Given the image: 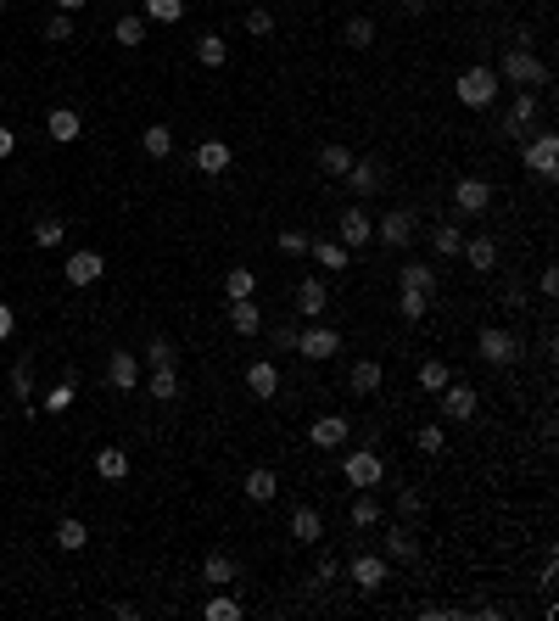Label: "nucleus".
Listing matches in <instances>:
<instances>
[{
  "instance_id": "1",
  "label": "nucleus",
  "mask_w": 559,
  "mask_h": 621,
  "mask_svg": "<svg viewBox=\"0 0 559 621\" xmlns=\"http://www.w3.org/2000/svg\"><path fill=\"white\" fill-rule=\"evenodd\" d=\"M492 73H498V84H515V90H548V79H554L548 62H543L532 45H509L504 62H498Z\"/></svg>"
},
{
  "instance_id": "2",
  "label": "nucleus",
  "mask_w": 559,
  "mask_h": 621,
  "mask_svg": "<svg viewBox=\"0 0 559 621\" xmlns=\"http://www.w3.org/2000/svg\"><path fill=\"white\" fill-rule=\"evenodd\" d=\"M498 73H492V68H465V73H458L453 79V95H458V107H470V112H481V107H492V102H498Z\"/></svg>"
},
{
  "instance_id": "3",
  "label": "nucleus",
  "mask_w": 559,
  "mask_h": 621,
  "mask_svg": "<svg viewBox=\"0 0 559 621\" xmlns=\"http://www.w3.org/2000/svg\"><path fill=\"white\" fill-rule=\"evenodd\" d=\"M476 353H481V364L504 370V364H515V358H520V336L504 331V325H487V331L476 336Z\"/></svg>"
},
{
  "instance_id": "4",
  "label": "nucleus",
  "mask_w": 559,
  "mask_h": 621,
  "mask_svg": "<svg viewBox=\"0 0 559 621\" xmlns=\"http://www.w3.org/2000/svg\"><path fill=\"white\" fill-rule=\"evenodd\" d=\"M342 476H347V487H381V476H386V460H381L375 448H347Z\"/></svg>"
},
{
  "instance_id": "5",
  "label": "nucleus",
  "mask_w": 559,
  "mask_h": 621,
  "mask_svg": "<svg viewBox=\"0 0 559 621\" xmlns=\"http://www.w3.org/2000/svg\"><path fill=\"white\" fill-rule=\"evenodd\" d=\"M386 577H391V560H386V554H352V560H347V582L358 587V594H375V587H386Z\"/></svg>"
},
{
  "instance_id": "6",
  "label": "nucleus",
  "mask_w": 559,
  "mask_h": 621,
  "mask_svg": "<svg viewBox=\"0 0 559 621\" xmlns=\"http://www.w3.org/2000/svg\"><path fill=\"white\" fill-rule=\"evenodd\" d=\"M520 162H525L537 180H554V174H559V135H532V141L520 146Z\"/></svg>"
},
{
  "instance_id": "7",
  "label": "nucleus",
  "mask_w": 559,
  "mask_h": 621,
  "mask_svg": "<svg viewBox=\"0 0 559 621\" xmlns=\"http://www.w3.org/2000/svg\"><path fill=\"white\" fill-rule=\"evenodd\" d=\"M297 353L308 358V364H324V358L342 353V331H331V325H308V331H297Z\"/></svg>"
},
{
  "instance_id": "8",
  "label": "nucleus",
  "mask_w": 559,
  "mask_h": 621,
  "mask_svg": "<svg viewBox=\"0 0 559 621\" xmlns=\"http://www.w3.org/2000/svg\"><path fill=\"white\" fill-rule=\"evenodd\" d=\"M537 112H543V102H537V90H515V102H509V112H504V123H498V135H525V129L537 123Z\"/></svg>"
},
{
  "instance_id": "9",
  "label": "nucleus",
  "mask_w": 559,
  "mask_h": 621,
  "mask_svg": "<svg viewBox=\"0 0 559 621\" xmlns=\"http://www.w3.org/2000/svg\"><path fill=\"white\" fill-rule=\"evenodd\" d=\"M414 230H419V218H414L409 208H391L386 218H375V236H381L386 247H409V241H414Z\"/></svg>"
},
{
  "instance_id": "10",
  "label": "nucleus",
  "mask_w": 559,
  "mask_h": 621,
  "mask_svg": "<svg viewBox=\"0 0 559 621\" xmlns=\"http://www.w3.org/2000/svg\"><path fill=\"white\" fill-rule=\"evenodd\" d=\"M437 409H442V420H476V392L465 381H448L437 392Z\"/></svg>"
},
{
  "instance_id": "11",
  "label": "nucleus",
  "mask_w": 559,
  "mask_h": 621,
  "mask_svg": "<svg viewBox=\"0 0 559 621\" xmlns=\"http://www.w3.org/2000/svg\"><path fill=\"white\" fill-rule=\"evenodd\" d=\"M347 437H352L347 414H319L308 426V448H347Z\"/></svg>"
},
{
  "instance_id": "12",
  "label": "nucleus",
  "mask_w": 559,
  "mask_h": 621,
  "mask_svg": "<svg viewBox=\"0 0 559 621\" xmlns=\"http://www.w3.org/2000/svg\"><path fill=\"white\" fill-rule=\"evenodd\" d=\"M453 208L465 213V218L487 213V208H492V185H487V180H458V185H453Z\"/></svg>"
},
{
  "instance_id": "13",
  "label": "nucleus",
  "mask_w": 559,
  "mask_h": 621,
  "mask_svg": "<svg viewBox=\"0 0 559 621\" xmlns=\"http://www.w3.org/2000/svg\"><path fill=\"white\" fill-rule=\"evenodd\" d=\"M246 392L257 403H269L275 392H280V370H275V358H252L246 364Z\"/></svg>"
},
{
  "instance_id": "14",
  "label": "nucleus",
  "mask_w": 559,
  "mask_h": 621,
  "mask_svg": "<svg viewBox=\"0 0 559 621\" xmlns=\"http://www.w3.org/2000/svg\"><path fill=\"white\" fill-rule=\"evenodd\" d=\"M336 230H342V247L352 252V247H370V241H375V218H370L364 208H347Z\"/></svg>"
},
{
  "instance_id": "15",
  "label": "nucleus",
  "mask_w": 559,
  "mask_h": 621,
  "mask_svg": "<svg viewBox=\"0 0 559 621\" xmlns=\"http://www.w3.org/2000/svg\"><path fill=\"white\" fill-rule=\"evenodd\" d=\"M62 275H68V286H95L107 275V257L101 252H73L68 264H62Z\"/></svg>"
},
{
  "instance_id": "16",
  "label": "nucleus",
  "mask_w": 559,
  "mask_h": 621,
  "mask_svg": "<svg viewBox=\"0 0 559 621\" xmlns=\"http://www.w3.org/2000/svg\"><path fill=\"white\" fill-rule=\"evenodd\" d=\"M381 381H386L381 358H352V370H347V386L358 392V398H375V392H381Z\"/></svg>"
},
{
  "instance_id": "17",
  "label": "nucleus",
  "mask_w": 559,
  "mask_h": 621,
  "mask_svg": "<svg viewBox=\"0 0 559 621\" xmlns=\"http://www.w3.org/2000/svg\"><path fill=\"white\" fill-rule=\"evenodd\" d=\"M140 375H146V370H140V358H135V353H112V358H107V386L135 392V386H140Z\"/></svg>"
},
{
  "instance_id": "18",
  "label": "nucleus",
  "mask_w": 559,
  "mask_h": 621,
  "mask_svg": "<svg viewBox=\"0 0 559 621\" xmlns=\"http://www.w3.org/2000/svg\"><path fill=\"white\" fill-rule=\"evenodd\" d=\"M291 538H297L303 548H319V543H324V520H319V509H313V504L291 509Z\"/></svg>"
},
{
  "instance_id": "19",
  "label": "nucleus",
  "mask_w": 559,
  "mask_h": 621,
  "mask_svg": "<svg viewBox=\"0 0 559 621\" xmlns=\"http://www.w3.org/2000/svg\"><path fill=\"white\" fill-rule=\"evenodd\" d=\"M324 308H331V291H324V280H319V275H303V286H297V314H303V319H319Z\"/></svg>"
},
{
  "instance_id": "20",
  "label": "nucleus",
  "mask_w": 559,
  "mask_h": 621,
  "mask_svg": "<svg viewBox=\"0 0 559 621\" xmlns=\"http://www.w3.org/2000/svg\"><path fill=\"white\" fill-rule=\"evenodd\" d=\"M45 135H51L56 146H73V141L84 135V118H79L73 107H56V112L45 118Z\"/></svg>"
},
{
  "instance_id": "21",
  "label": "nucleus",
  "mask_w": 559,
  "mask_h": 621,
  "mask_svg": "<svg viewBox=\"0 0 559 621\" xmlns=\"http://www.w3.org/2000/svg\"><path fill=\"white\" fill-rule=\"evenodd\" d=\"M229 162H236V151H229V141H218V135L196 146V169H202V174H213V180L229 169Z\"/></svg>"
},
{
  "instance_id": "22",
  "label": "nucleus",
  "mask_w": 559,
  "mask_h": 621,
  "mask_svg": "<svg viewBox=\"0 0 559 621\" xmlns=\"http://www.w3.org/2000/svg\"><path fill=\"white\" fill-rule=\"evenodd\" d=\"M241 493H246L252 504H275V493H280V476H275L269 465H257V471H246V481H241Z\"/></svg>"
},
{
  "instance_id": "23",
  "label": "nucleus",
  "mask_w": 559,
  "mask_h": 621,
  "mask_svg": "<svg viewBox=\"0 0 559 621\" xmlns=\"http://www.w3.org/2000/svg\"><path fill=\"white\" fill-rule=\"evenodd\" d=\"M352 527H381V520H386V509H381V499L370 493V487H352Z\"/></svg>"
},
{
  "instance_id": "24",
  "label": "nucleus",
  "mask_w": 559,
  "mask_h": 621,
  "mask_svg": "<svg viewBox=\"0 0 559 621\" xmlns=\"http://www.w3.org/2000/svg\"><path fill=\"white\" fill-rule=\"evenodd\" d=\"M386 560H419V538L409 520H398V527L386 532Z\"/></svg>"
},
{
  "instance_id": "25",
  "label": "nucleus",
  "mask_w": 559,
  "mask_h": 621,
  "mask_svg": "<svg viewBox=\"0 0 559 621\" xmlns=\"http://www.w3.org/2000/svg\"><path fill=\"white\" fill-rule=\"evenodd\" d=\"M229 325H236V336H257V331H263L257 297H236V303H229Z\"/></svg>"
},
{
  "instance_id": "26",
  "label": "nucleus",
  "mask_w": 559,
  "mask_h": 621,
  "mask_svg": "<svg viewBox=\"0 0 559 621\" xmlns=\"http://www.w3.org/2000/svg\"><path fill=\"white\" fill-rule=\"evenodd\" d=\"M146 392H151L157 403H174V398H179V370H174V364H157V370L146 375Z\"/></svg>"
},
{
  "instance_id": "27",
  "label": "nucleus",
  "mask_w": 559,
  "mask_h": 621,
  "mask_svg": "<svg viewBox=\"0 0 559 621\" xmlns=\"http://www.w3.org/2000/svg\"><path fill=\"white\" fill-rule=\"evenodd\" d=\"M458 252H465L470 257V269H498V241H492V236H476V241H465V247H458Z\"/></svg>"
},
{
  "instance_id": "28",
  "label": "nucleus",
  "mask_w": 559,
  "mask_h": 621,
  "mask_svg": "<svg viewBox=\"0 0 559 621\" xmlns=\"http://www.w3.org/2000/svg\"><path fill=\"white\" fill-rule=\"evenodd\" d=\"M342 180H347V190H352V196H370V190H381V169H375V162H358V157H352V169H347Z\"/></svg>"
},
{
  "instance_id": "29",
  "label": "nucleus",
  "mask_w": 559,
  "mask_h": 621,
  "mask_svg": "<svg viewBox=\"0 0 559 621\" xmlns=\"http://www.w3.org/2000/svg\"><path fill=\"white\" fill-rule=\"evenodd\" d=\"M112 40H118V45H146V17H140V12H123V17L112 23Z\"/></svg>"
},
{
  "instance_id": "30",
  "label": "nucleus",
  "mask_w": 559,
  "mask_h": 621,
  "mask_svg": "<svg viewBox=\"0 0 559 621\" xmlns=\"http://www.w3.org/2000/svg\"><path fill=\"white\" fill-rule=\"evenodd\" d=\"M224 297H229V303H236V297H257V269H241V264H236V269L224 275Z\"/></svg>"
},
{
  "instance_id": "31",
  "label": "nucleus",
  "mask_w": 559,
  "mask_h": 621,
  "mask_svg": "<svg viewBox=\"0 0 559 621\" xmlns=\"http://www.w3.org/2000/svg\"><path fill=\"white\" fill-rule=\"evenodd\" d=\"M95 471H101L107 481H123L129 476V448H101L95 453Z\"/></svg>"
},
{
  "instance_id": "32",
  "label": "nucleus",
  "mask_w": 559,
  "mask_h": 621,
  "mask_svg": "<svg viewBox=\"0 0 559 621\" xmlns=\"http://www.w3.org/2000/svg\"><path fill=\"white\" fill-rule=\"evenodd\" d=\"M140 146H146V157H174V129L169 123H151L146 135H140Z\"/></svg>"
},
{
  "instance_id": "33",
  "label": "nucleus",
  "mask_w": 559,
  "mask_h": 621,
  "mask_svg": "<svg viewBox=\"0 0 559 621\" xmlns=\"http://www.w3.org/2000/svg\"><path fill=\"white\" fill-rule=\"evenodd\" d=\"M319 169L331 174V180H342V174L352 169V151H347V146H336V141H331V146H319Z\"/></svg>"
},
{
  "instance_id": "34",
  "label": "nucleus",
  "mask_w": 559,
  "mask_h": 621,
  "mask_svg": "<svg viewBox=\"0 0 559 621\" xmlns=\"http://www.w3.org/2000/svg\"><path fill=\"white\" fill-rule=\"evenodd\" d=\"M202 616L207 621H241L246 610H241V599H229V594H218V587H213V599L202 605Z\"/></svg>"
},
{
  "instance_id": "35",
  "label": "nucleus",
  "mask_w": 559,
  "mask_h": 621,
  "mask_svg": "<svg viewBox=\"0 0 559 621\" xmlns=\"http://www.w3.org/2000/svg\"><path fill=\"white\" fill-rule=\"evenodd\" d=\"M398 314H403L409 325H419L425 314H431V291H409V286H403V297H398Z\"/></svg>"
},
{
  "instance_id": "36",
  "label": "nucleus",
  "mask_w": 559,
  "mask_h": 621,
  "mask_svg": "<svg viewBox=\"0 0 559 621\" xmlns=\"http://www.w3.org/2000/svg\"><path fill=\"white\" fill-rule=\"evenodd\" d=\"M84 543H90V527H84V520H73V515H68V520H62V527H56V548L79 554Z\"/></svg>"
},
{
  "instance_id": "37",
  "label": "nucleus",
  "mask_w": 559,
  "mask_h": 621,
  "mask_svg": "<svg viewBox=\"0 0 559 621\" xmlns=\"http://www.w3.org/2000/svg\"><path fill=\"white\" fill-rule=\"evenodd\" d=\"M196 62H202V68H224V62H229V45H224L218 34H202V40H196Z\"/></svg>"
},
{
  "instance_id": "38",
  "label": "nucleus",
  "mask_w": 559,
  "mask_h": 621,
  "mask_svg": "<svg viewBox=\"0 0 559 621\" xmlns=\"http://www.w3.org/2000/svg\"><path fill=\"white\" fill-rule=\"evenodd\" d=\"M202 582H213V587H229V582H236V560H229V554H207Z\"/></svg>"
},
{
  "instance_id": "39",
  "label": "nucleus",
  "mask_w": 559,
  "mask_h": 621,
  "mask_svg": "<svg viewBox=\"0 0 559 621\" xmlns=\"http://www.w3.org/2000/svg\"><path fill=\"white\" fill-rule=\"evenodd\" d=\"M342 40H347L352 51H370V45H375V23H370V17H347Z\"/></svg>"
},
{
  "instance_id": "40",
  "label": "nucleus",
  "mask_w": 559,
  "mask_h": 621,
  "mask_svg": "<svg viewBox=\"0 0 559 621\" xmlns=\"http://www.w3.org/2000/svg\"><path fill=\"white\" fill-rule=\"evenodd\" d=\"M398 280H403L409 291H437V269H431V264H403Z\"/></svg>"
},
{
  "instance_id": "41",
  "label": "nucleus",
  "mask_w": 559,
  "mask_h": 621,
  "mask_svg": "<svg viewBox=\"0 0 559 621\" xmlns=\"http://www.w3.org/2000/svg\"><path fill=\"white\" fill-rule=\"evenodd\" d=\"M453 381V370H448V358H425V364H419V386L425 392H442Z\"/></svg>"
},
{
  "instance_id": "42",
  "label": "nucleus",
  "mask_w": 559,
  "mask_h": 621,
  "mask_svg": "<svg viewBox=\"0 0 559 621\" xmlns=\"http://www.w3.org/2000/svg\"><path fill=\"white\" fill-rule=\"evenodd\" d=\"M146 23H179L185 17V0H146Z\"/></svg>"
},
{
  "instance_id": "43",
  "label": "nucleus",
  "mask_w": 559,
  "mask_h": 621,
  "mask_svg": "<svg viewBox=\"0 0 559 621\" xmlns=\"http://www.w3.org/2000/svg\"><path fill=\"white\" fill-rule=\"evenodd\" d=\"M308 252L319 257L324 269H347V247L342 241H308Z\"/></svg>"
},
{
  "instance_id": "44",
  "label": "nucleus",
  "mask_w": 559,
  "mask_h": 621,
  "mask_svg": "<svg viewBox=\"0 0 559 621\" xmlns=\"http://www.w3.org/2000/svg\"><path fill=\"white\" fill-rule=\"evenodd\" d=\"M414 448L425 453V460H442V453H448V437H442V426H419Z\"/></svg>"
},
{
  "instance_id": "45",
  "label": "nucleus",
  "mask_w": 559,
  "mask_h": 621,
  "mask_svg": "<svg viewBox=\"0 0 559 621\" xmlns=\"http://www.w3.org/2000/svg\"><path fill=\"white\" fill-rule=\"evenodd\" d=\"M431 241H437V252H442V257H458V247H465V230H458V224H437Z\"/></svg>"
},
{
  "instance_id": "46",
  "label": "nucleus",
  "mask_w": 559,
  "mask_h": 621,
  "mask_svg": "<svg viewBox=\"0 0 559 621\" xmlns=\"http://www.w3.org/2000/svg\"><path fill=\"white\" fill-rule=\"evenodd\" d=\"M40 409H45V414H68V409H73V381H56V386L45 392Z\"/></svg>"
},
{
  "instance_id": "47",
  "label": "nucleus",
  "mask_w": 559,
  "mask_h": 621,
  "mask_svg": "<svg viewBox=\"0 0 559 621\" xmlns=\"http://www.w3.org/2000/svg\"><path fill=\"white\" fill-rule=\"evenodd\" d=\"M246 34H252V40H269V34H275V12H269V6H252V12H246Z\"/></svg>"
},
{
  "instance_id": "48",
  "label": "nucleus",
  "mask_w": 559,
  "mask_h": 621,
  "mask_svg": "<svg viewBox=\"0 0 559 621\" xmlns=\"http://www.w3.org/2000/svg\"><path fill=\"white\" fill-rule=\"evenodd\" d=\"M62 236H68V224H62V218H40L34 224V247H56Z\"/></svg>"
},
{
  "instance_id": "49",
  "label": "nucleus",
  "mask_w": 559,
  "mask_h": 621,
  "mask_svg": "<svg viewBox=\"0 0 559 621\" xmlns=\"http://www.w3.org/2000/svg\"><path fill=\"white\" fill-rule=\"evenodd\" d=\"M45 40H51V45H68V40H73V23H68V12L45 17Z\"/></svg>"
},
{
  "instance_id": "50",
  "label": "nucleus",
  "mask_w": 559,
  "mask_h": 621,
  "mask_svg": "<svg viewBox=\"0 0 559 621\" xmlns=\"http://www.w3.org/2000/svg\"><path fill=\"white\" fill-rule=\"evenodd\" d=\"M140 364H151V370H157V364H174V342H169V336H151V347H146Z\"/></svg>"
},
{
  "instance_id": "51",
  "label": "nucleus",
  "mask_w": 559,
  "mask_h": 621,
  "mask_svg": "<svg viewBox=\"0 0 559 621\" xmlns=\"http://www.w3.org/2000/svg\"><path fill=\"white\" fill-rule=\"evenodd\" d=\"M398 509H403V520H409V527H414V520L425 515V499L414 493V487H403V493H398Z\"/></svg>"
},
{
  "instance_id": "52",
  "label": "nucleus",
  "mask_w": 559,
  "mask_h": 621,
  "mask_svg": "<svg viewBox=\"0 0 559 621\" xmlns=\"http://www.w3.org/2000/svg\"><path fill=\"white\" fill-rule=\"evenodd\" d=\"M313 571H319V582H336V577H342V560H336V554H331V548H324Z\"/></svg>"
},
{
  "instance_id": "53",
  "label": "nucleus",
  "mask_w": 559,
  "mask_h": 621,
  "mask_svg": "<svg viewBox=\"0 0 559 621\" xmlns=\"http://www.w3.org/2000/svg\"><path fill=\"white\" fill-rule=\"evenodd\" d=\"M280 252H291V257L308 252V236H303V230H280Z\"/></svg>"
},
{
  "instance_id": "54",
  "label": "nucleus",
  "mask_w": 559,
  "mask_h": 621,
  "mask_svg": "<svg viewBox=\"0 0 559 621\" xmlns=\"http://www.w3.org/2000/svg\"><path fill=\"white\" fill-rule=\"evenodd\" d=\"M12 392L28 403V358H17V364H12Z\"/></svg>"
},
{
  "instance_id": "55",
  "label": "nucleus",
  "mask_w": 559,
  "mask_h": 621,
  "mask_svg": "<svg viewBox=\"0 0 559 621\" xmlns=\"http://www.w3.org/2000/svg\"><path fill=\"white\" fill-rule=\"evenodd\" d=\"M537 286H543V297H554V291H559V269H543Z\"/></svg>"
},
{
  "instance_id": "56",
  "label": "nucleus",
  "mask_w": 559,
  "mask_h": 621,
  "mask_svg": "<svg viewBox=\"0 0 559 621\" xmlns=\"http://www.w3.org/2000/svg\"><path fill=\"white\" fill-rule=\"evenodd\" d=\"M12 325H17V314H12L6 303H0V342H6V336H12Z\"/></svg>"
},
{
  "instance_id": "57",
  "label": "nucleus",
  "mask_w": 559,
  "mask_h": 621,
  "mask_svg": "<svg viewBox=\"0 0 559 621\" xmlns=\"http://www.w3.org/2000/svg\"><path fill=\"white\" fill-rule=\"evenodd\" d=\"M12 151H17V135H12L6 123H0V157H12Z\"/></svg>"
},
{
  "instance_id": "58",
  "label": "nucleus",
  "mask_w": 559,
  "mask_h": 621,
  "mask_svg": "<svg viewBox=\"0 0 559 621\" xmlns=\"http://www.w3.org/2000/svg\"><path fill=\"white\" fill-rule=\"evenodd\" d=\"M84 6V0H56V12H79Z\"/></svg>"
},
{
  "instance_id": "59",
  "label": "nucleus",
  "mask_w": 559,
  "mask_h": 621,
  "mask_svg": "<svg viewBox=\"0 0 559 621\" xmlns=\"http://www.w3.org/2000/svg\"><path fill=\"white\" fill-rule=\"evenodd\" d=\"M403 6H409V12H419V6H425V0H403Z\"/></svg>"
},
{
  "instance_id": "60",
  "label": "nucleus",
  "mask_w": 559,
  "mask_h": 621,
  "mask_svg": "<svg viewBox=\"0 0 559 621\" xmlns=\"http://www.w3.org/2000/svg\"><path fill=\"white\" fill-rule=\"evenodd\" d=\"M0 17H6V0H0Z\"/></svg>"
}]
</instances>
